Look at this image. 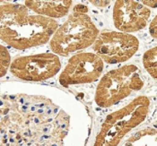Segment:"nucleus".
Here are the masks:
<instances>
[{
    "mask_svg": "<svg viewBox=\"0 0 157 146\" xmlns=\"http://www.w3.org/2000/svg\"><path fill=\"white\" fill-rule=\"evenodd\" d=\"M71 0L25 1V6L36 14L48 18H61L67 15L72 6Z\"/></svg>",
    "mask_w": 157,
    "mask_h": 146,
    "instance_id": "9",
    "label": "nucleus"
},
{
    "mask_svg": "<svg viewBox=\"0 0 157 146\" xmlns=\"http://www.w3.org/2000/svg\"><path fill=\"white\" fill-rule=\"evenodd\" d=\"M150 107V100L139 96L109 115L101 125L94 146H117L122 138L144 121Z\"/></svg>",
    "mask_w": 157,
    "mask_h": 146,
    "instance_id": "3",
    "label": "nucleus"
},
{
    "mask_svg": "<svg viewBox=\"0 0 157 146\" xmlns=\"http://www.w3.org/2000/svg\"><path fill=\"white\" fill-rule=\"evenodd\" d=\"M92 46L101 60L114 65L129 60L139 49V40L129 33L103 32L99 33Z\"/></svg>",
    "mask_w": 157,
    "mask_h": 146,
    "instance_id": "5",
    "label": "nucleus"
},
{
    "mask_svg": "<svg viewBox=\"0 0 157 146\" xmlns=\"http://www.w3.org/2000/svg\"><path fill=\"white\" fill-rule=\"evenodd\" d=\"M99 33L87 13L73 12L52 35L49 40L50 49L57 56L67 57L92 46Z\"/></svg>",
    "mask_w": 157,
    "mask_h": 146,
    "instance_id": "2",
    "label": "nucleus"
},
{
    "mask_svg": "<svg viewBox=\"0 0 157 146\" xmlns=\"http://www.w3.org/2000/svg\"><path fill=\"white\" fill-rule=\"evenodd\" d=\"M58 27L57 21L31 13L25 5L0 6V39L13 49L23 50L44 45Z\"/></svg>",
    "mask_w": 157,
    "mask_h": 146,
    "instance_id": "1",
    "label": "nucleus"
},
{
    "mask_svg": "<svg viewBox=\"0 0 157 146\" xmlns=\"http://www.w3.org/2000/svg\"><path fill=\"white\" fill-rule=\"evenodd\" d=\"M143 65L145 69L152 77H157V52L156 47L148 49L143 56Z\"/></svg>",
    "mask_w": 157,
    "mask_h": 146,
    "instance_id": "10",
    "label": "nucleus"
},
{
    "mask_svg": "<svg viewBox=\"0 0 157 146\" xmlns=\"http://www.w3.org/2000/svg\"><path fill=\"white\" fill-rule=\"evenodd\" d=\"M10 72L17 78L30 82H41L52 78L60 71L59 56L42 53L18 57L11 62Z\"/></svg>",
    "mask_w": 157,
    "mask_h": 146,
    "instance_id": "6",
    "label": "nucleus"
},
{
    "mask_svg": "<svg viewBox=\"0 0 157 146\" xmlns=\"http://www.w3.org/2000/svg\"><path fill=\"white\" fill-rule=\"evenodd\" d=\"M104 63L95 53L82 52L69 58L59 76L62 86L91 84L101 77Z\"/></svg>",
    "mask_w": 157,
    "mask_h": 146,
    "instance_id": "7",
    "label": "nucleus"
},
{
    "mask_svg": "<svg viewBox=\"0 0 157 146\" xmlns=\"http://www.w3.org/2000/svg\"><path fill=\"white\" fill-rule=\"evenodd\" d=\"M141 3L148 8H150V7L151 8H155L157 6L156 0H155V1H141Z\"/></svg>",
    "mask_w": 157,
    "mask_h": 146,
    "instance_id": "13",
    "label": "nucleus"
},
{
    "mask_svg": "<svg viewBox=\"0 0 157 146\" xmlns=\"http://www.w3.org/2000/svg\"><path fill=\"white\" fill-rule=\"evenodd\" d=\"M11 56L7 49L0 44V77L4 76L11 65Z\"/></svg>",
    "mask_w": 157,
    "mask_h": 146,
    "instance_id": "11",
    "label": "nucleus"
},
{
    "mask_svg": "<svg viewBox=\"0 0 157 146\" xmlns=\"http://www.w3.org/2000/svg\"><path fill=\"white\" fill-rule=\"evenodd\" d=\"M94 5L98 6H106L109 4V1H91Z\"/></svg>",
    "mask_w": 157,
    "mask_h": 146,
    "instance_id": "14",
    "label": "nucleus"
},
{
    "mask_svg": "<svg viewBox=\"0 0 157 146\" xmlns=\"http://www.w3.org/2000/svg\"><path fill=\"white\" fill-rule=\"evenodd\" d=\"M149 32L151 36L154 39L157 38V24H156V17H155L153 19V21L150 23V26H149Z\"/></svg>",
    "mask_w": 157,
    "mask_h": 146,
    "instance_id": "12",
    "label": "nucleus"
},
{
    "mask_svg": "<svg viewBox=\"0 0 157 146\" xmlns=\"http://www.w3.org/2000/svg\"><path fill=\"white\" fill-rule=\"evenodd\" d=\"M112 15L115 27L121 32L130 34L147 25L151 10L138 1L119 0L114 4Z\"/></svg>",
    "mask_w": 157,
    "mask_h": 146,
    "instance_id": "8",
    "label": "nucleus"
},
{
    "mask_svg": "<svg viewBox=\"0 0 157 146\" xmlns=\"http://www.w3.org/2000/svg\"><path fill=\"white\" fill-rule=\"evenodd\" d=\"M144 86L139 68L126 65L106 73L99 82L95 102L101 108H109Z\"/></svg>",
    "mask_w": 157,
    "mask_h": 146,
    "instance_id": "4",
    "label": "nucleus"
}]
</instances>
